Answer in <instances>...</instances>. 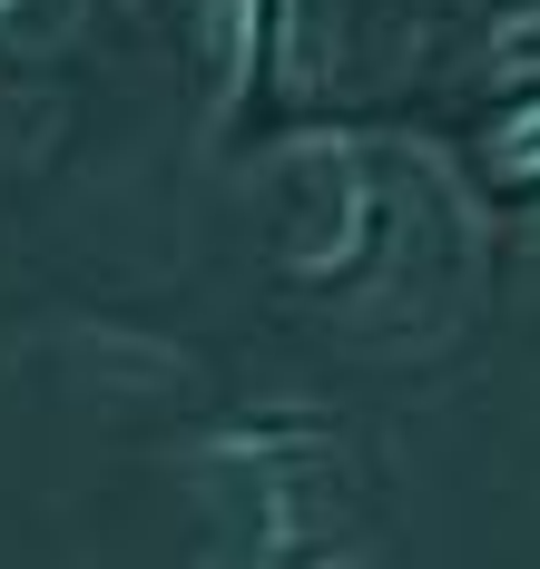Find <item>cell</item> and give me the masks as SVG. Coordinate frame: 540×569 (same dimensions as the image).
<instances>
[{"mask_svg":"<svg viewBox=\"0 0 540 569\" xmlns=\"http://www.w3.org/2000/svg\"><path fill=\"white\" fill-rule=\"evenodd\" d=\"M501 168H511V177H540V109L521 118L511 138H501Z\"/></svg>","mask_w":540,"mask_h":569,"instance_id":"cell-1","label":"cell"}]
</instances>
